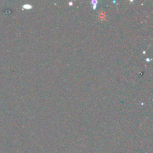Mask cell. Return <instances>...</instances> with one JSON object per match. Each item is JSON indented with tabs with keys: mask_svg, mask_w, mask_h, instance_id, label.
<instances>
[{
	"mask_svg": "<svg viewBox=\"0 0 153 153\" xmlns=\"http://www.w3.org/2000/svg\"><path fill=\"white\" fill-rule=\"evenodd\" d=\"M98 3V1H97V0H92V1H91V3L93 4V9L94 10H96Z\"/></svg>",
	"mask_w": 153,
	"mask_h": 153,
	"instance_id": "6da1fadb",
	"label": "cell"
},
{
	"mask_svg": "<svg viewBox=\"0 0 153 153\" xmlns=\"http://www.w3.org/2000/svg\"><path fill=\"white\" fill-rule=\"evenodd\" d=\"M146 61H147V62H150V59H148V58H147V59H146Z\"/></svg>",
	"mask_w": 153,
	"mask_h": 153,
	"instance_id": "277c9868",
	"label": "cell"
},
{
	"mask_svg": "<svg viewBox=\"0 0 153 153\" xmlns=\"http://www.w3.org/2000/svg\"><path fill=\"white\" fill-rule=\"evenodd\" d=\"M23 7H24L25 8H26V9H30V8H31L32 7V6H31V5H29V4H25V5L23 6Z\"/></svg>",
	"mask_w": 153,
	"mask_h": 153,
	"instance_id": "7a4b0ae2",
	"label": "cell"
},
{
	"mask_svg": "<svg viewBox=\"0 0 153 153\" xmlns=\"http://www.w3.org/2000/svg\"><path fill=\"white\" fill-rule=\"evenodd\" d=\"M69 6H73V3H72V2H70V3H69Z\"/></svg>",
	"mask_w": 153,
	"mask_h": 153,
	"instance_id": "3957f363",
	"label": "cell"
}]
</instances>
